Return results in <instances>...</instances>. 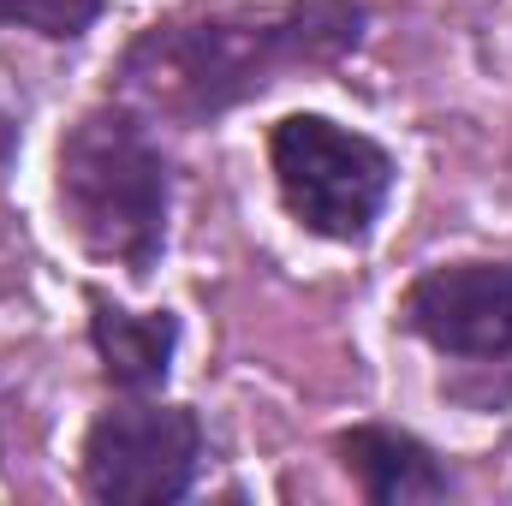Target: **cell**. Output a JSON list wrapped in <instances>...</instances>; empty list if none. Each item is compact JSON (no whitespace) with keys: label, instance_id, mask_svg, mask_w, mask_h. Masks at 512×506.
<instances>
[{"label":"cell","instance_id":"cell-1","mask_svg":"<svg viewBox=\"0 0 512 506\" xmlns=\"http://www.w3.org/2000/svg\"><path fill=\"white\" fill-rule=\"evenodd\" d=\"M370 30L364 0H268L197 6L155 18L114 60V102L143 120L209 126L274 84L346 60Z\"/></svg>","mask_w":512,"mask_h":506},{"label":"cell","instance_id":"cell-2","mask_svg":"<svg viewBox=\"0 0 512 506\" xmlns=\"http://www.w3.org/2000/svg\"><path fill=\"white\" fill-rule=\"evenodd\" d=\"M54 203L84 256L149 280L161 268L173 215V167L149 120L126 102L84 108L54 149Z\"/></svg>","mask_w":512,"mask_h":506},{"label":"cell","instance_id":"cell-3","mask_svg":"<svg viewBox=\"0 0 512 506\" xmlns=\"http://www.w3.org/2000/svg\"><path fill=\"white\" fill-rule=\"evenodd\" d=\"M268 167L286 215L328 245H364L399 179V161L370 131H352L328 114H286L268 131Z\"/></svg>","mask_w":512,"mask_h":506},{"label":"cell","instance_id":"cell-4","mask_svg":"<svg viewBox=\"0 0 512 506\" xmlns=\"http://www.w3.org/2000/svg\"><path fill=\"white\" fill-rule=\"evenodd\" d=\"M203 453H209V435L191 405L126 393L84 429L78 483L90 501L108 506H167L197 489Z\"/></svg>","mask_w":512,"mask_h":506},{"label":"cell","instance_id":"cell-5","mask_svg":"<svg viewBox=\"0 0 512 506\" xmlns=\"http://www.w3.org/2000/svg\"><path fill=\"white\" fill-rule=\"evenodd\" d=\"M399 328L459 364L512 358V262H435L399 298Z\"/></svg>","mask_w":512,"mask_h":506},{"label":"cell","instance_id":"cell-6","mask_svg":"<svg viewBox=\"0 0 512 506\" xmlns=\"http://www.w3.org/2000/svg\"><path fill=\"white\" fill-rule=\"evenodd\" d=\"M334 453L358 495L376 506H423L453 495V471L441 465V453L399 423H352L334 435Z\"/></svg>","mask_w":512,"mask_h":506},{"label":"cell","instance_id":"cell-7","mask_svg":"<svg viewBox=\"0 0 512 506\" xmlns=\"http://www.w3.org/2000/svg\"><path fill=\"white\" fill-rule=\"evenodd\" d=\"M90 352L114 393H161L179 352L173 310H126L108 292H90Z\"/></svg>","mask_w":512,"mask_h":506},{"label":"cell","instance_id":"cell-8","mask_svg":"<svg viewBox=\"0 0 512 506\" xmlns=\"http://www.w3.org/2000/svg\"><path fill=\"white\" fill-rule=\"evenodd\" d=\"M96 18L102 0H0V30H36L48 42H78Z\"/></svg>","mask_w":512,"mask_h":506},{"label":"cell","instance_id":"cell-9","mask_svg":"<svg viewBox=\"0 0 512 506\" xmlns=\"http://www.w3.org/2000/svg\"><path fill=\"white\" fill-rule=\"evenodd\" d=\"M12 155H18V114H12V108L0 102V179H6Z\"/></svg>","mask_w":512,"mask_h":506}]
</instances>
